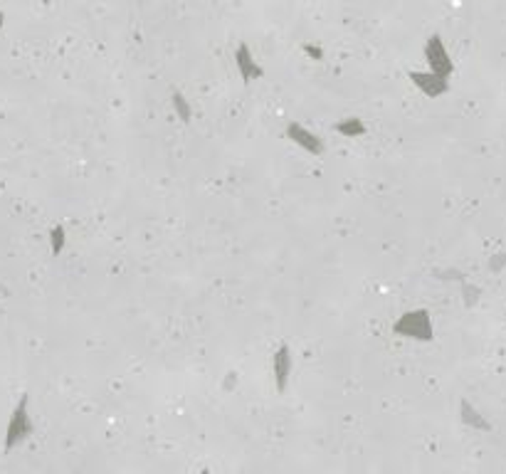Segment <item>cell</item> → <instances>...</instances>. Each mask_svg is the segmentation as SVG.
Returning a JSON list of instances; mask_svg holds the SVG:
<instances>
[{
  "instance_id": "obj_6",
  "label": "cell",
  "mask_w": 506,
  "mask_h": 474,
  "mask_svg": "<svg viewBox=\"0 0 506 474\" xmlns=\"http://www.w3.org/2000/svg\"><path fill=\"white\" fill-rule=\"evenodd\" d=\"M235 67H237V72H240L242 82H252V79L265 77V70H262V65L254 59L252 50H250L245 42L235 50Z\"/></svg>"
},
{
  "instance_id": "obj_2",
  "label": "cell",
  "mask_w": 506,
  "mask_h": 474,
  "mask_svg": "<svg viewBox=\"0 0 506 474\" xmlns=\"http://www.w3.org/2000/svg\"><path fill=\"white\" fill-rule=\"evenodd\" d=\"M423 54H425V62H427V70L435 72V74H442V77H452L454 72V62L452 57H449L447 48H445V42H442L440 35H430L427 37V42H425L423 48Z\"/></svg>"
},
{
  "instance_id": "obj_11",
  "label": "cell",
  "mask_w": 506,
  "mask_h": 474,
  "mask_svg": "<svg viewBox=\"0 0 506 474\" xmlns=\"http://www.w3.org/2000/svg\"><path fill=\"white\" fill-rule=\"evenodd\" d=\"M52 243H54V252H59V249H62V245H65V230H62V227H57V230L52 232Z\"/></svg>"
},
{
  "instance_id": "obj_4",
  "label": "cell",
  "mask_w": 506,
  "mask_h": 474,
  "mask_svg": "<svg viewBox=\"0 0 506 474\" xmlns=\"http://www.w3.org/2000/svg\"><path fill=\"white\" fill-rule=\"evenodd\" d=\"M287 138L289 141H294L296 146H301L306 151V154H314V156H321L326 151L324 141L314 134V131H309L304 124H299V121H292V124H287Z\"/></svg>"
},
{
  "instance_id": "obj_9",
  "label": "cell",
  "mask_w": 506,
  "mask_h": 474,
  "mask_svg": "<svg viewBox=\"0 0 506 474\" xmlns=\"http://www.w3.org/2000/svg\"><path fill=\"white\" fill-rule=\"evenodd\" d=\"M171 104H173V112H176V116L181 118L183 124H188L190 118H193V107H190V101L185 99L181 92H173Z\"/></svg>"
},
{
  "instance_id": "obj_1",
  "label": "cell",
  "mask_w": 506,
  "mask_h": 474,
  "mask_svg": "<svg viewBox=\"0 0 506 474\" xmlns=\"http://www.w3.org/2000/svg\"><path fill=\"white\" fill-rule=\"evenodd\" d=\"M393 333L401 338H412V341L430 344L435 338V326H432L430 311L427 309H410V311H405L393 324Z\"/></svg>"
},
{
  "instance_id": "obj_10",
  "label": "cell",
  "mask_w": 506,
  "mask_h": 474,
  "mask_svg": "<svg viewBox=\"0 0 506 474\" xmlns=\"http://www.w3.org/2000/svg\"><path fill=\"white\" fill-rule=\"evenodd\" d=\"M306 52V57H312V59H316V62H321V59H324V50L318 48V45H312V42H306L304 48H301Z\"/></svg>"
},
{
  "instance_id": "obj_8",
  "label": "cell",
  "mask_w": 506,
  "mask_h": 474,
  "mask_svg": "<svg viewBox=\"0 0 506 474\" xmlns=\"http://www.w3.org/2000/svg\"><path fill=\"white\" fill-rule=\"evenodd\" d=\"M459 415H462V422H465V425L474 427V430H489L487 420L479 415V410L474 408L469 400H462V403H459Z\"/></svg>"
},
{
  "instance_id": "obj_3",
  "label": "cell",
  "mask_w": 506,
  "mask_h": 474,
  "mask_svg": "<svg viewBox=\"0 0 506 474\" xmlns=\"http://www.w3.org/2000/svg\"><path fill=\"white\" fill-rule=\"evenodd\" d=\"M407 79H410L415 87L423 92L425 96H430V99H437V96L447 94L449 92V79L442 77V74H435V72H418L412 70L410 74H407Z\"/></svg>"
},
{
  "instance_id": "obj_7",
  "label": "cell",
  "mask_w": 506,
  "mask_h": 474,
  "mask_svg": "<svg viewBox=\"0 0 506 474\" xmlns=\"http://www.w3.org/2000/svg\"><path fill=\"white\" fill-rule=\"evenodd\" d=\"M334 131L336 134H341L343 138H361V136H365L368 126L363 124V118L348 116V118H343V121H338V124L334 126Z\"/></svg>"
},
{
  "instance_id": "obj_5",
  "label": "cell",
  "mask_w": 506,
  "mask_h": 474,
  "mask_svg": "<svg viewBox=\"0 0 506 474\" xmlns=\"http://www.w3.org/2000/svg\"><path fill=\"white\" fill-rule=\"evenodd\" d=\"M292 368H294V356H292V349L287 344H282L272 356V373H274V385H277L279 393L287 391L289 378H292Z\"/></svg>"
}]
</instances>
